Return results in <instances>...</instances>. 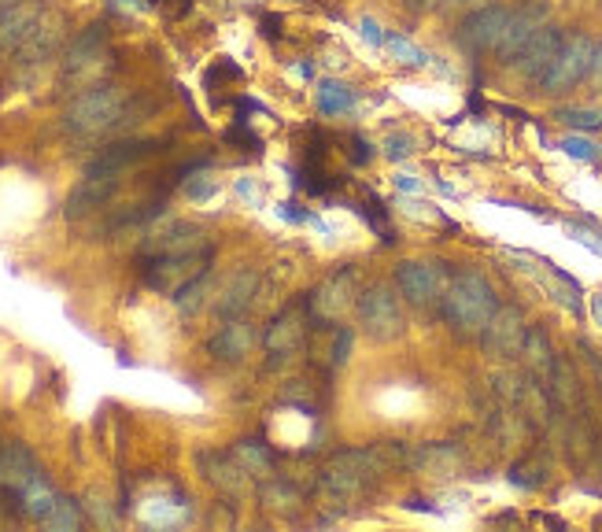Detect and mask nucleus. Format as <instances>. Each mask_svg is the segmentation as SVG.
<instances>
[{
	"label": "nucleus",
	"instance_id": "4be33fe9",
	"mask_svg": "<svg viewBox=\"0 0 602 532\" xmlns=\"http://www.w3.org/2000/svg\"><path fill=\"white\" fill-rule=\"evenodd\" d=\"M319 329H322V340L319 344H311V363H319L322 370L336 374V370L347 363V355H352L355 333L347 326H336V322H325Z\"/></svg>",
	"mask_w": 602,
	"mask_h": 532
},
{
	"label": "nucleus",
	"instance_id": "f704fd0d",
	"mask_svg": "<svg viewBox=\"0 0 602 532\" xmlns=\"http://www.w3.org/2000/svg\"><path fill=\"white\" fill-rule=\"evenodd\" d=\"M311 389H314L311 381H289V385L281 389V403L300 407V411H319V396H314Z\"/></svg>",
	"mask_w": 602,
	"mask_h": 532
},
{
	"label": "nucleus",
	"instance_id": "a18cd8bd",
	"mask_svg": "<svg viewBox=\"0 0 602 532\" xmlns=\"http://www.w3.org/2000/svg\"><path fill=\"white\" fill-rule=\"evenodd\" d=\"M89 514H93V521H100V525H115V514H111V510L108 507H104V499H100V503H97V499H89Z\"/></svg>",
	"mask_w": 602,
	"mask_h": 532
},
{
	"label": "nucleus",
	"instance_id": "7ed1b4c3",
	"mask_svg": "<svg viewBox=\"0 0 602 532\" xmlns=\"http://www.w3.org/2000/svg\"><path fill=\"white\" fill-rule=\"evenodd\" d=\"M311 326H314V315H311L308 296H300V300H292L289 307H284V311L273 315L270 326H267V333H262V348L270 351L267 370H278V366L289 363L295 351L308 344Z\"/></svg>",
	"mask_w": 602,
	"mask_h": 532
},
{
	"label": "nucleus",
	"instance_id": "4468645a",
	"mask_svg": "<svg viewBox=\"0 0 602 532\" xmlns=\"http://www.w3.org/2000/svg\"><path fill=\"white\" fill-rule=\"evenodd\" d=\"M196 466H200V474H204V481L211 488H218L226 499H240L248 492L251 474L237 462L234 451H200Z\"/></svg>",
	"mask_w": 602,
	"mask_h": 532
},
{
	"label": "nucleus",
	"instance_id": "8fccbe9b",
	"mask_svg": "<svg viewBox=\"0 0 602 532\" xmlns=\"http://www.w3.org/2000/svg\"><path fill=\"white\" fill-rule=\"evenodd\" d=\"M262 34H267L270 41L281 38V19L278 15H262Z\"/></svg>",
	"mask_w": 602,
	"mask_h": 532
},
{
	"label": "nucleus",
	"instance_id": "3c124183",
	"mask_svg": "<svg viewBox=\"0 0 602 532\" xmlns=\"http://www.w3.org/2000/svg\"><path fill=\"white\" fill-rule=\"evenodd\" d=\"M396 189H399V193H418L421 182L415 174H396Z\"/></svg>",
	"mask_w": 602,
	"mask_h": 532
},
{
	"label": "nucleus",
	"instance_id": "864d4df0",
	"mask_svg": "<svg viewBox=\"0 0 602 532\" xmlns=\"http://www.w3.org/2000/svg\"><path fill=\"white\" fill-rule=\"evenodd\" d=\"M591 315H595V322L602 326V292L595 296V300H591Z\"/></svg>",
	"mask_w": 602,
	"mask_h": 532
},
{
	"label": "nucleus",
	"instance_id": "412c9836",
	"mask_svg": "<svg viewBox=\"0 0 602 532\" xmlns=\"http://www.w3.org/2000/svg\"><path fill=\"white\" fill-rule=\"evenodd\" d=\"M60 38H63V19L60 15H41L37 30L26 38V45L15 52V63H23V67H41L45 60L56 56Z\"/></svg>",
	"mask_w": 602,
	"mask_h": 532
},
{
	"label": "nucleus",
	"instance_id": "58836bf2",
	"mask_svg": "<svg viewBox=\"0 0 602 532\" xmlns=\"http://www.w3.org/2000/svg\"><path fill=\"white\" fill-rule=\"evenodd\" d=\"M562 152H566V156H573V159H580V163H595V159H599V145H591L588 137H566V141H562Z\"/></svg>",
	"mask_w": 602,
	"mask_h": 532
},
{
	"label": "nucleus",
	"instance_id": "2f4dec72",
	"mask_svg": "<svg viewBox=\"0 0 602 532\" xmlns=\"http://www.w3.org/2000/svg\"><path fill=\"white\" fill-rule=\"evenodd\" d=\"M385 45H388V52H393L399 63H404V67H426V63H429V52H421L415 41L404 38V34H388Z\"/></svg>",
	"mask_w": 602,
	"mask_h": 532
},
{
	"label": "nucleus",
	"instance_id": "dca6fc26",
	"mask_svg": "<svg viewBox=\"0 0 602 532\" xmlns=\"http://www.w3.org/2000/svg\"><path fill=\"white\" fill-rule=\"evenodd\" d=\"M544 26H547V4L517 8V12H510V23H506V30H503V41H499V49H495V56L514 63L517 56H522V49L529 45Z\"/></svg>",
	"mask_w": 602,
	"mask_h": 532
},
{
	"label": "nucleus",
	"instance_id": "f3484780",
	"mask_svg": "<svg viewBox=\"0 0 602 532\" xmlns=\"http://www.w3.org/2000/svg\"><path fill=\"white\" fill-rule=\"evenodd\" d=\"M119 174H86L78 185L71 189L67 196V208H63V215L67 219H86L93 211L108 208V200L119 193Z\"/></svg>",
	"mask_w": 602,
	"mask_h": 532
},
{
	"label": "nucleus",
	"instance_id": "9b49d317",
	"mask_svg": "<svg viewBox=\"0 0 602 532\" xmlns=\"http://www.w3.org/2000/svg\"><path fill=\"white\" fill-rule=\"evenodd\" d=\"M525 333H529L525 315L517 311V307H499V311L488 318V326L481 329V348L484 355L492 359H517L522 355Z\"/></svg>",
	"mask_w": 602,
	"mask_h": 532
},
{
	"label": "nucleus",
	"instance_id": "cd10ccee",
	"mask_svg": "<svg viewBox=\"0 0 602 532\" xmlns=\"http://www.w3.org/2000/svg\"><path fill=\"white\" fill-rule=\"evenodd\" d=\"M234 455L251 477H267V474H273V466H278V455H273L262 440H240V444H234Z\"/></svg>",
	"mask_w": 602,
	"mask_h": 532
},
{
	"label": "nucleus",
	"instance_id": "6ab92c4d",
	"mask_svg": "<svg viewBox=\"0 0 602 532\" xmlns=\"http://www.w3.org/2000/svg\"><path fill=\"white\" fill-rule=\"evenodd\" d=\"M256 344V333L245 318H226V326H218V333L207 337V355L218 363H240Z\"/></svg>",
	"mask_w": 602,
	"mask_h": 532
},
{
	"label": "nucleus",
	"instance_id": "de8ad7c7",
	"mask_svg": "<svg viewBox=\"0 0 602 532\" xmlns=\"http://www.w3.org/2000/svg\"><path fill=\"white\" fill-rule=\"evenodd\" d=\"M369 156L374 152H369V145L363 141V137H352V163H366Z\"/></svg>",
	"mask_w": 602,
	"mask_h": 532
},
{
	"label": "nucleus",
	"instance_id": "39448f33",
	"mask_svg": "<svg viewBox=\"0 0 602 532\" xmlns=\"http://www.w3.org/2000/svg\"><path fill=\"white\" fill-rule=\"evenodd\" d=\"M137 259H141V281L163 296H174L204 270H211V248L189 255H137Z\"/></svg>",
	"mask_w": 602,
	"mask_h": 532
},
{
	"label": "nucleus",
	"instance_id": "4c0bfd02",
	"mask_svg": "<svg viewBox=\"0 0 602 532\" xmlns=\"http://www.w3.org/2000/svg\"><path fill=\"white\" fill-rule=\"evenodd\" d=\"M566 230H569V237L580 241L584 248H591V252H599V255H602V230L588 226V222H566Z\"/></svg>",
	"mask_w": 602,
	"mask_h": 532
},
{
	"label": "nucleus",
	"instance_id": "473e14b6",
	"mask_svg": "<svg viewBox=\"0 0 602 532\" xmlns=\"http://www.w3.org/2000/svg\"><path fill=\"white\" fill-rule=\"evenodd\" d=\"M547 474H544V462L540 459H525L517 462L510 470V485L514 488H525V492H536V488H544Z\"/></svg>",
	"mask_w": 602,
	"mask_h": 532
},
{
	"label": "nucleus",
	"instance_id": "1a4fd4ad",
	"mask_svg": "<svg viewBox=\"0 0 602 532\" xmlns=\"http://www.w3.org/2000/svg\"><path fill=\"white\" fill-rule=\"evenodd\" d=\"M108 23H93L71 41L67 56H63V82H86L89 74L100 71V63L108 60Z\"/></svg>",
	"mask_w": 602,
	"mask_h": 532
},
{
	"label": "nucleus",
	"instance_id": "0eeeda50",
	"mask_svg": "<svg viewBox=\"0 0 602 532\" xmlns=\"http://www.w3.org/2000/svg\"><path fill=\"white\" fill-rule=\"evenodd\" d=\"M591 56H595V45H591V38L588 34H569L566 45L558 49L555 63L547 67V74L536 85H540L544 93H566V89H573L577 82L588 78Z\"/></svg>",
	"mask_w": 602,
	"mask_h": 532
},
{
	"label": "nucleus",
	"instance_id": "37998d69",
	"mask_svg": "<svg viewBox=\"0 0 602 532\" xmlns=\"http://www.w3.org/2000/svg\"><path fill=\"white\" fill-rule=\"evenodd\" d=\"M358 26H363V38H366L374 49H381V45H385V38H388V34H385L381 26L374 23V19H363V23H358Z\"/></svg>",
	"mask_w": 602,
	"mask_h": 532
},
{
	"label": "nucleus",
	"instance_id": "79ce46f5",
	"mask_svg": "<svg viewBox=\"0 0 602 532\" xmlns=\"http://www.w3.org/2000/svg\"><path fill=\"white\" fill-rule=\"evenodd\" d=\"M385 156H388V159H407V156H415V137H410V134H388V137H385Z\"/></svg>",
	"mask_w": 602,
	"mask_h": 532
},
{
	"label": "nucleus",
	"instance_id": "ea45409f",
	"mask_svg": "<svg viewBox=\"0 0 602 532\" xmlns=\"http://www.w3.org/2000/svg\"><path fill=\"white\" fill-rule=\"evenodd\" d=\"M366 219H369V226H377V233H381V241L385 244H393L396 241V233H393V226H388V215H385V204L381 200H369L366 204Z\"/></svg>",
	"mask_w": 602,
	"mask_h": 532
},
{
	"label": "nucleus",
	"instance_id": "393cba45",
	"mask_svg": "<svg viewBox=\"0 0 602 532\" xmlns=\"http://www.w3.org/2000/svg\"><path fill=\"white\" fill-rule=\"evenodd\" d=\"M544 389H547V396H551L555 407L577 411V403H580V385H577L573 366H569L562 355L555 359V370H551V377L544 381Z\"/></svg>",
	"mask_w": 602,
	"mask_h": 532
},
{
	"label": "nucleus",
	"instance_id": "2eb2a0df",
	"mask_svg": "<svg viewBox=\"0 0 602 532\" xmlns=\"http://www.w3.org/2000/svg\"><path fill=\"white\" fill-rule=\"evenodd\" d=\"M41 15H45V8H41L37 0H19V4L0 12V60L15 56V52L26 45V38L34 34L41 23Z\"/></svg>",
	"mask_w": 602,
	"mask_h": 532
},
{
	"label": "nucleus",
	"instance_id": "6e6d98bb",
	"mask_svg": "<svg viewBox=\"0 0 602 532\" xmlns=\"http://www.w3.org/2000/svg\"><path fill=\"white\" fill-rule=\"evenodd\" d=\"M12 4H19V0H0V12H4V8H12Z\"/></svg>",
	"mask_w": 602,
	"mask_h": 532
},
{
	"label": "nucleus",
	"instance_id": "6e6552de",
	"mask_svg": "<svg viewBox=\"0 0 602 532\" xmlns=\"http://www.w3.org/2000/svg\"><path fill=\"white\" fill-rule=\"evenodd\" d=\"M355 296H358L355 266H336L330 278H322L319 289L308 292L314 326H325V322H336V318H344L347 307H355Z\"/></svg>",
	"mask_w": 602,
	"mask_h": 532
},
{
	"label": "nucleus",
	"instance_id": "49530a36",
	"mask_svg": "<svg viewBox=\"0 0 602 532\" xmlns=\"http://www.w3.org/2000/svg\"><path fill=\"white\" fill-rule=\"evenodd\" d=\"M588 78H591V85L602 93V41L595 45V56H591V71H588Z\"/></svg>",
	"mask_w": 602,
	"mask_h": 532
},
{
	"label": "nucleus",
	"instance_id": "9d476101",
	"mask_svg": "<svg viewBox=\"0 0 602 532\" xmlns=\"http://www.w3.org/2000/svg\"><path fill=\"white\" fill-rule=\"evenodd\" d=\"M506 23H510V8H499V4L477 8V12H470L459 23V34H455L459 49L473 52V56H481V52H495L503 41Z\"/></svg>",
	"mask_w": 602,
	"mask_h": 532
},
{
	"label": "nucleus",
	"instance_id": "ddd939ff",
	"mask_svg": "<svg viewBox=\"0 0 602 532\" xmlns=\"http://www.w3.org/2000/svg\"><path fill=\"white\" fill-rule=\"evenodd\" d=\"M163 152V141L155 137H130V141H115L108 148H100L97 159H89L86 174H122L126 167H137L144 159L160 156Z\"/></svg>",
	"mask_w": 602,
	"mask_h": 532
},
{
	"label": "nucleus",
	"instance_id": "f03ea898",
	"mask_svg": "<svg viewBox=\"0 0 602 532\" xmlns=\"http://www.w3.org/2000/svg\"><path fill=\"white\" fill-rule=\"evenodd\" d=\"M133 115V104L122 97L115 85H89L82 97L71 100V108L63 111V134L89 141V137H104Z\"/></svg>",
	"mask_w": 602,
	"mask_h": 532
},
{
	"label": "nucleus",
	"instance_id": "603ef678",
	"mask_svg": "<svg viewBox=\"0 0 602 532\" xmlns=\"http://www.w3.org/2000/svg\"><path fill=\"white\" fill-rule=\"evenodd\" d=\"M443 4H448V0H410L415 12H437V8H443Z\"/></svg>",
	"mask_w": 602,
	"mask_h": 532
},
{
	"label": "nucleus",
	"instance_id": "c9c22d12",
	"mask_svg": "<svg viewBox=\"0 0 602 532\" xmlns=\"http://www.w3.org/2000/svg\"><path fill=\"white\" fill-rule=\"evenodd\" d=\"M555 119L566 123V126H573V130L588 134V130H599V126H602V111H595V108H558Z\"/></svg>",
	"mask_w": 602,
	"mask_h": 532
},
{
	"label": "nucleus",
	"instance_id": "a19ab883",
	"mask_svg": "<svg viewBox=\"0 0 602 532\" xmlns=\"http://www.w3.org/2000/svg\"><path fill=\"white\" fill-rule=\"evenodd\" d=\"M226 141H229V145H240L245 152H259V148H262L259 137L251 134V130H245V119H237V126H229V130H226Z\"/></svg>",
	"mask_w": 602,
	"mask_h": 532
},
{
	"label": "nucleus",
	"instance_id": "a211bd4d",
	"mask_svg": "<svg viewBox=\"0 0 602 532\" xmlns=\"http://www.w3.org/2000/svg\"><path fill=\"white\" fill-rule=\"evenodd\" d=\"M566 45V34L562 30H555V26H544L540 34H536L529 45L522 49V56H517V74L522 78H529V82H540L547 67L555 63L558 56V49Z\"/></svg>",
	"mask_w": 602,
	"mask_h": 532
},
{
	"label": "nucleus",
	"instance_id": "c03bdc74",
	"mask_svg": "<svg viewBox=\"0 0 602 532\" xmlns=\"http://www.w3.org/2000/svg\"><path fill=\"white\" fill-rule=\"evenodd\" d=\"M278 215L284 222H311V215H308V211H300V204H295V200H289V204H278Z\"/></svg>",
	"mask_w": 602,
	"mask_h": 532
},
{
	"label": "nucleus",
	"instance_id": "c85d7f7f",
	"mask_svg": "<svg viewBox=\"0 0 602 532\" xmlns=\"http://www.w3.org/2000/svg\"><path fill=\"white\" fill-rule=\"evenodd\" d=\"M211 285H215V274L204 270V274H200V278L189 281L185 289H178V292L171 296V300H174V307H178V311H182L185 318H193V315L200 311V307L207 304V292H211Z\"/></svg>",
	"mask_w": 602,
	"mask_h": 532
},
{
	"label": "nucleus",
	"instance_id": "5fc2aeb1",
	"mask_svg": "<svg viewBox=\"0 0 602 532\" xmlns=\"http://www.w3.org/2000/svg\"><path fill=\"white\" fill-rule=\"evenodd\" d=\"M0 481H4V440H0Z\"/></svg>",
	"mask_w": 602,
	"mask_h": 532
},
{
	"label": "nucleus",
	"instance_id": "72a5a7b5",
	"mask_svg": "<svg viewBox=\"0 0 602 532\" xmlns=\"http://www.w3.org/2000/svg\"><path fill=\"white\" fill-rule=\"evenodd\" d=\"M218 193V178H211L204 163H200L196 170H189V182H185V196L196 200V204H207L211 196Z\"/></svg>",
	"mask_w": 602,
	"mask_h": 532
},
{
	"label": "nucleus",
	"instance_id": "b1692460",
	"mask_svg": "<svg viewBox=\"0 0 602 532\" xmlns=\"http://www.w3.org/2000/svg\"><path fill=\"white\" fill-rule=\"evenodd\" d=\"M522 359H525V366H529V377L536 381H547L551 377V370H555V348H551V340H547V333L540 326H533L529 333H525V344H522Z\"/></svg>",
	"mask_w": 602,
	"mask_h": 532
},
{
	"label": "nucleus",
	"instance_id": "c756f323",
	"mask_svg": "<svg viewBox=\"0 0 602 532\" xmlns=\"http://www.w3.org/2000/svg\"><path fill=\"white\" fill-rule=\"evenodd\" d=\"M259 499L267 510H295L303 503V492L292 481H270L259 488Z\"/></svg>",
	"mask_w": 602,
	"mask_h": 532
},
{
	"label": "nucleus",
	"instance_id": "20e7f679",
	"mask_svg": "<svg viewBox=\"0 0 602 532\" xmlns=\"http://www.w3.org/2000/svg\"><path fill=\"white\" fill-rule=\"evenodd\" d=\"M355 315L363 333L374 340V344H393V340L404 337L407 318L404 307H399V296L388 289V285H374L355 300Z\"/></svg>",
	"mask_w": 602,
	"mask_h": 532
},
{
	"label": "nucleus",
	"instance_id": "bb28decb",
	"mask_svg": "<svg viewBox=\"0 0 602 532\" xmlns=\"http://www.w3.org/2000/svg\"><path fill=\"white\" fill-rule=\"evenodd\" d=\"M314 100H319L322 115H344L355 108V89L336 78H325L319 82V89H314Z\"/></svg>",
	"mask_w": 602,
	"mask_h": 532
},
{
	"label": "nucleus",
	"instance_id": "e433bc0d",
	"mask_svg": "<svg viewBox=\"0 0 602 532\" xmlns=\"http://www.w3.org/2000/svg\"><path fill=\"white\" fill-rule=\"evenodd\" d=\"M591 448H595V436H591V429L584 422H577L573 425V433H569V455L580 462V459H588Z\"/></svg>",
	"mask_w": 602,
	"mask_h": 532
},
{
	"label": "nucleus",
	"instance_id": "f257e3e1",
	"mask_svg": "<svg viewBox=\"0 0 602 532\" xmlns=\"http://www.w3.org/2000/svg\"><path fill=\"white\" fill-rule=\"evenodd\" d=\"M499 311V296L488 285V278L473 270L451 274V285L440 300V318L451 326L455 337H481L488 318Z\"/></svg>",
	"mask_w": 602,
	"mask_h": 532
},
{
	"label": "nucleus",
	"instance_id": "09e8293b",
	"mask_svg": "<svg viewBox=\"0 0 602 532\" xmlns=\"http://www.w3.org/2000/svg\"><path fill=\"white\" fill-rule=\"evenodd\" d=\"M237 196H245V200H251V204H259V185H251V178H240Z\"/></svg>",
	"mask_w": 602,
	"mask_h": 532
},
{
	"label": "nucleus",
	"instance_id": "5701e85b",
	"mask_svg": "<svg viewBox=\"0 0 602 532\" xmlns=\"http://www.w3.org/2000/svg\"><path fill=\"white\" fill-rule=\"evenodd\" d=\"M410 466L421 474H440V477H451L459 474L462 466V451L455 444H418L415 455H410Z\"/></svg>",
	"mask_w": 602,
	"mask_h": 532
},
{
	"label": "nucleus",
	"instance_id": "f8f14e48",
	"mask_svg": "<svg viewBox=\"0 0 602 532\" xmlns=\"http://www.w3.org/2000/svg\"><path fill=\"white\" fill-rule=\"evenodd\" d=\"M211 248L207 233L193 226V222H163V226L148 230V237L141 241L137 255H189V252H204Z\"/></svg>",
	"mask_w": 602,
	"mask_h": 532
},
{
	"label": "nucleus",
	"instance_id": "aec40b11",
	"mask_svg": "<svg viewBox=\"0 0 602 532\" xmlns=\"http://www.w3.org/2000/svg\"><path fill=\"white\" fill-rule=\"evenodd\" d=\"M256 296H259V270L245 266V270H237L234 278L222 285V292L215 300V315L222 322H226V318H240L251 304H256Z\"/></svg>",
	"mask_w": 602,
	"mask_h": 532
},
{
	"label": "nucleus",
	"instance_id": "7c9ffc66",
	"mask_svg": "<svg viewBox=\"0 0 602 532\" xmlns=\"http://www.w3.org/2000/svg\"><path fill=\"white\" fill-rule=\"evenodd\" d=\"M82 503H74V499H67V496H60L56 499V507L49 510V518L41 521L45 529H56V532H74V529H82Z\"/></svg>",
	"mask_w": 602,
	"mask_h": 532
},
{
	"label": "nucleus",
	"instance_id": "a878e982",
	"mask_svg": "<svg viewBox=\"0 0 602 532\" xmlns=\"http://www.w3.org/2000/svg\"><path fill=\"white\" fill-rule=\"evenodd\" d=\"M544 285H547V292H551V300L562 304L566 311H573V315L584 311V300H580V285L569 278V274L558 270V266L544 263Z\"/></svg>",
	"mask_w": 602,
	"mask_h": 532
},
{
	"label": "nucleus",
	"instance_id": "423d86ee",
	"mask_svg": "<svg viewBox=\"0 0 602 532\" xmlns=\"http://www.w3.org/2000/svg\"><path fill=\"white\" fill-rule=\"evenodd\" d=\"M396 285H399V292H404L407 304L421 307V311H429V307H437L440 311V300L451 285V274L443 263H399Z\"/></svg>",
	"mask_w": 602,
	"mask_h": 532
}]
</instances>
